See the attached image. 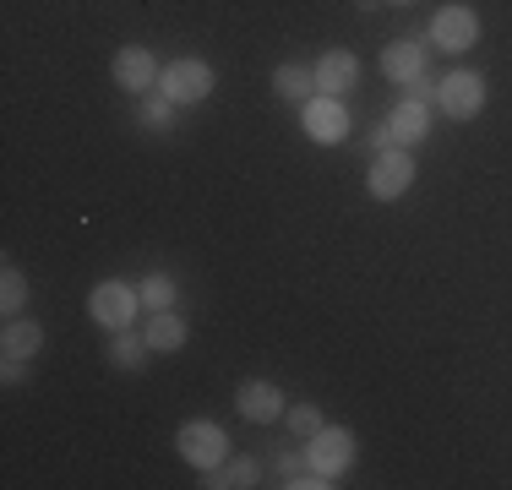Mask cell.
Returning <instances> with one entry per match:
<instances>
[{
  "label": "cell",
  "instance_id": "cell-1",
  "mask_svg": "<svg viewBox=\"0 0 512 490\" xmlns=\"http://www.w3.org/2000/svg\"><path fill=\"white\" fill-rule=\"evenodd\" d=\"M175 447H180V458H186L191 469H202V474H213L218 463L229 458V436L218 431L213 420H186L180 436H175Z\"/></svg>",
  "mask_w": 512,
  "mask_h": 490
},
{
  "label": "cell",
  "instance_id": "cell-2",
  "mask_svg": "<svg viewBox=\"0 0 512 490\" xmlns=\"http://www.w3.org/2000/svg\"><path fill=\"white\" fill-rule=\"evenodd\" d=\"M137 305H142V289H131V284H120V278H109V284H99L88 294V316L99 327H109V333H120V327H131V316H137Z\"/></svg>",
  "mask_w": 512,
  "mask_h": 490
},
{
  "label": "cell",
  "instance_id": "cell-3",
  "mask_svg": "<svg viewBox=\"0 0 512 490\" xmlns=\"http://www.w3.org/2000/svg\"><path fill=\"white\" fill-rule=\"evenodd\" d=\"M414 186V158L409 147H387V153H376L371 175H365V191L376 196V202H393V196H404Z\"/></svg>",
  "mask_w": 512,
  "mask_h": 490
},
{
  "label": "cell",
  "instance_id": "cell-4",
  "mask_svg": "<svg viewBox=\"0 0 512 490\" xmlns=\"http://www.w3.org/2000/svg\"><path fill=\"white\" fill-rule=\"evenodd\" d=\"M431 44L447 49V55H458V49L480 44V17H474L469 6H442L431 17Z\"/></svg>",
  "mask_w": 512,
  "mask_h": 490
},
{
  "label": "cell",
  "instance_id": "cell-5",
  "mask_svg": "<svg viewBox=\"0 0 512 490\" xmlns=\"http://www.w3.org/2000/svg\"><path fill=\"white\" fill-rule=\"evenodd\" d=\"M213 93V66L207 60H175L164 71V98L169 104H202Z\"/></svg>",
  "mask_w": 512,
  "mask_h": 490
},
{
  "label": "cell",
  "instance_id": "cell-6",
  "mask_svg": "<svg viewBox=\"0 0 512 490\" xmlns=\"http://www.w3.org/2000/svg\"><path fill=\"white\" fill-rule=\"evenodd\" d=\"M436 104H442L453 120L480 115V109H485V77H480V71H453V77L436 88Z\"/></svg>",
  "mask_w": 512,
  "mask_h": 490
},
{
  "label": "cell",
  "instance_id": "cell-7",
  "mask_svg": "<svg viewBox=\"0 0 512 490\" xmlns=\"http://www.w3.org/2000/svg\"><path fill=\"white\" fill-rule=\"evenodd\" d=\"M306 452H311L316 469L333 474V480H338V474H344L349 463H355V436H349L344 425H338V431H333V425H322V431H316V436L306 441Z\"/></svg>",
  "mask_w": 512,
  "mask_h": 490
},
{
  "label": "cell",
  "instance_id": "cell-8",
  "mask_svg": "<svg viewBox=\"0 0 512 490\" xmlns=\"http://www.w3.org/2000/svg\"><path fill=\"white\" fill-rule=\"evenodd\" d=\"M306 131H311V142H322V147H333V142H344L349 137V109L338 104V98H311L306 104Z\"/></svg>",
  "mask_w": 512,
  "mask_h": 490
},
{
  "label": "cell",
  "instance_id": "cell-9",
  "mask_svg": "<svg viewBox=\"0 0 512 490\" xmlns=\"http://www.w3.org/2000/svg\"><path fill=\"white\" fill-rule=\"evenodd\" d=\"M109 71H115V88L120 93H148V88H158V60L148 55V49H120Z\"/></svg>",
  "mask_w": 512,
  "mask_h": 490
},
{
  "label": "cell",
  "instance_id": "cell-10",
  "mask_svg": "<svg viewBox=\"0 0 512 490\" xmlns=\"http://www.w3.org/2000/svg\"><path fill=\"white\" fill-rule=\"evenodd\" d=\"M355 82H360V60L349 55V49H333V55H322V60H316V88H322L327 98L349 93Z\"/></svg>",
  "mask_w": 512,
  "mask_h": 490
},
{
  "label": "cell",
  "instance_id": "cell-11",
  "mask_svg": "<svg viewBox=\"0 0 512 490\" xmlns=\"http://www.w3.org/2000/svg\"><path fill=\"white\" fill-rule=\"evenodd\" d=\"M235 403H240V414H246L251 425H273L278 414H284V392H278L273 382H246L235 392Z\"/></svg>",
  "mask_w": 512,
  "mask_h": 490
},
{
  "label": "cell",
  "instance_id": "cell-12",
  "mask_svg": "<svg viewBox=\"0 0 512 490\" xmlns=\"http://www.w3.org/2000/svg\"><path fill=\"white\" fill-rule=\"evenodd\" d=\"M387 126H393L398 147H414V142L431 137V109H425L420 98H404V104L393 109V120H387Z\"/></svg>",
  "mask_w": 512,
  "mask_h": 490
},
{
  "label": "cell",
  "instance_id": "cell-13",
  "mask_svg": "<svg viewBox=\"0 0 512 490\" xmlns=\"http://www.w3.org/2000/svg\"><path fill=\"white\" fill-rule=\"evenodd\" d=\"M382 71L404 88V82H414V77H425V44H414V39H404V44H393L382 55Z\"/></svg>",
  "mask_w": 512,
  "mask_h": 490
},
{
  "label": "cell",
  "instance_id": "cell-14",
  "mask_svg": "<svg viewBox=\"0 0 512 490\" xmlns=\"http://www.w3.org/2000/svg\"><path fill=\"white\" fill-rule=\"evenodd\" d=\"M142 338H148L153 354H175V349H186V322H180L175 311H153V322Z\"/></svg>",
  "mask_w": 512,
  "mask_h": 490
},
{
  "label": "cell",
  "instance_id": "cell-15",
  "mask_svg": "<svg viewBox=\"0 0 512 490\" xmlns=\"http://www.w3.org/2000/svg\"><path fill=\"white\" fill-rule=\"evenodd\" d=\"M273 93L289 98V104H311V98H316V71H306V66H278L273 71Z\"/></svg>",
  "mask_w": 512,
  "mask_h": 490
},
{
  "label": "cell",
  "instance_id": "cell-16",
  "mask_svg": "<svg viewBox=\"0 0 512 490\" xmlns=\"http://www.w3.org/2000/svg\"><path fill=\"white\" fill-rule=\"evenodd\" d=\"M0 349L17 354V360H33V354L44 349V327H39V322H22V316H11V322H6V338H0Z\"/></svg>",
  "mask_w": 512,
  "mask_h": 490
},
{
  "label": "cell",
  "instance_id": "cell-17",
  "mask_svg": "<svg viewBox=\"0 0 512 490\" xmlns=\"http://www.w3.org/2000/svg\"><path fill=\"white\" fill-rule=\"evenodd\" d=\"M256 480H262V463L256 458H224L213 474H207L213 490H240V485H256Z\"/></svg>",
  "mask_w": 512,
  "mask_h": 490
},
{
  "label": "cell",
  "instance_id": "cell-18",
  "mask_svg": "<svg viewBox=\"0 0 512 490\" xmlns=\"http://www.w3.org/2000/svg\"><path fill=\"white\" fill-rule=\"evenodd\" d=\"M109 360H115V365H126V371H137V365L148 360V338H131L126 327H120L115 343H109Z\"/></svg>",
  "mask_w": 512,
  "mask_h": 490
},
{
  "label": "cell",
  "instance_id": "cell-19",
  "mask_svg": "<svg viewBox=\"0 0 512 490\" xmlns=\"http://www.w3.org/2000/svg\"><path fill=\"white\" fill-rule=\"evenodd\" d=\"M284 420H289V436H300V441H311L316 431H322V409H311V403H295Z\"/></svg>",
  "mask_w": 512,
  "mask_h": 490
},
{
  "label": "cell",
  "instance_id": "cell-20",
  "mask_svg": "<svg viewBox=\"0 0 512 490\" xmlns=\"http://www.w3.org/2000/svg\"><path fill=\"white\" fill-rule=\"evenodd\" d=\"M142 305H153V311H169V305H175V278L153 273L148 284H142Z\"/></svg>",
  "mask_w": 512,
  "mask_h": 490
},
{
  "label": "cell",
  "instance_id": "cell-21",
  "mask_svg": "<svg viewBox=\"0 0 512 490\" xmlns=\"http://www.w3.org/2000/svg\"><path fill=\"white\" fill-rule=\"evenodd\" d=\"M0 300H6V316H17L22 300H28V278L17 267H6V278H0Z\"/></svg>",
  "mask_w": 512,
  "mask_h": 490
},
{
  "label": "cell",
  "instance_id": "cell-22",
  "mask_svg": "<svg viewBox=\"0 0 512 490\" xmlns=\"http://www.w3.org/2000/svg\"><path fill=\"white\" fill-rule=\"evenodd\" d=\"M169 115H175L169 98H148V104H142V120H148V126H169Z\"/></svg>",
  "mask_w": 512,
  "mask_h": 490
},
{
  "label": "cell",
  "instance_id": "cell-23",
  "mask_svg": "<svg viewBox=\"0 0 512 490\" xmlns=\"http://www.w3.org/2000/svg\"><path fill=\"white\" fill-rule=\"evenodd\" d=\"M0 376H6V382H22V360H17V354H6V365H0Z\"/></svg>",
  "mask_w": 512,
  "mask_h": 490
},
{
  "label": "cell",
  "instance_id": "cell-24",
  "mask_svg": "<svg viewBox=\"0 0 512 490\" xmlns=\"http://www.w3.org/2000/svg\"><path fill=\"white\" fill-rule=\"evenodd\" d=\"M393 6H414V0H393Z\"/></svg>",
  "mask_w": 512,
  "mask_h": 490
}]
</instances>
